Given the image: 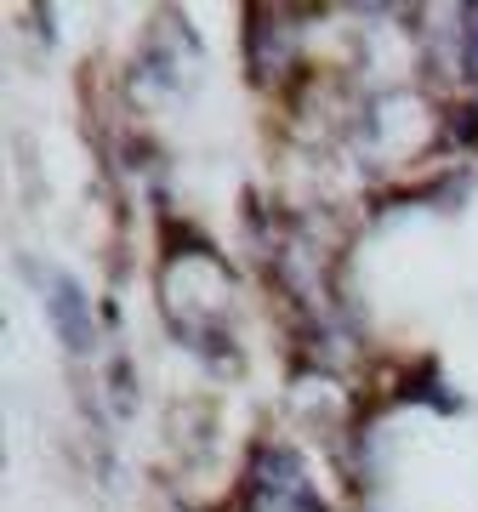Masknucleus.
Wrapping results in <instances>:
<instances>
[{"label": "nucleus", "mask_w": 478, "mask_h": 512, "mask_svg": "<svg viewBox=\"0 0 478 512\" xmlns=\"http://www.w3.org/2000/svg\"><path fill=\"white\" fill-rule=\"evenodd\" d=\"M52 313H57V325H63V336H69V348H86V325H80V291H74V285H57Z\"/></svg>", "instance_id": "obj_1"}]
</instances>
